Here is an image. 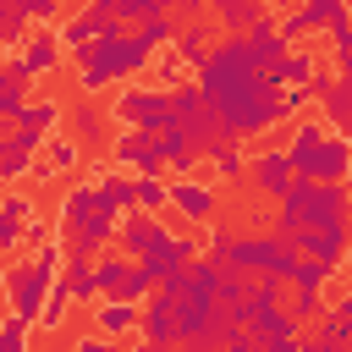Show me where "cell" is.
<instances>
[{"mask_svg":"<svg viewBox=\"0 0 352 352\" xmlns=\"http://www.w3.org/2000/svg\"><path fill=\"white\" fill-rule=\"evenodd\" d=\"M352 220V187L346 182H308L292 176V187L275 198V231L297 226H346Z\"/></svg>","mask_w":352,"mask_h":352,"instance_id":"1","label":"cell"},{"mask_svg":"<svg viewBox=\"0 0 352 352\" xmlns=\"http://www.w3.org/2000/svg\"><path fill=\"white\" fill-rule=\"evenodd\" d=\"M286 160L308 182H346L352 176V138L330 132L324 121H297L292 143H286Z\"/></svg>","mask_w":352,"mask_h":352,"instance_id":"2","label":"cell"},{"mask_svg":"<svg viewBox=\"0 0 352 352\" xmlns=\"http://www.w3.org/2000/svg\"><path fill=\"white\" fill-rule=\"evenodd\" d=\"M148 60H154V55L126 33V22H110V28L88 44V60L77 66V77H82L88 94H99V88H110V82H121V77H138Z\"/></svg>","mask_w":352,"mask_h":352,"instance_id":"3","label":"cell"},{"mask_svg":"<svg viewBox=\"0 0 352 352\" xmlns=\"http://www.w3.org/2000/svg\"><path fill=\"white\" fill-rule=\"evenodd\" d=\"M60 242L50 236L28 264H11L6 270V292H11V314L22 319V324H38V308H44V292H50V280L60 275Z\"/></svg>","mask_w":352,"mask_h":352,"instance_id":"4","label":"cell"},{"mask_svg":"<svg viewBox=\"0 0 352 352\" xmlns=\"http://www.w3.org/2000/svg\"><path fill=\"white\" fill-rule=\"evenodd\" d=\"M226 258L242 270V275H275V280H286L292 275V264H297V248H292V236L286 231H242V236H226Z\"/></svg>","mask_w":352,"mask_h":352,"instance_id":"5","label":"cell"},{"mask_svg":"<svg viewBox=\"0 0 352 352\" xmlns=\"http://www.w3.org/2000/svg\"><path fill=\"white\" fill-rule=\"evenodd\" d=\"M116 220H121V214L104 204V192H99L94 182H77V187L60 198V226H66V231H77V236H88L94 248H110Z\"/></svg>","mask_w":352,"mask_h":352,"instance_id":"6","label":"cell"},{"mask_svg":"<svg viewBox=\"0 0 352 352\" xmlns=\"http://www.w3.org/2000/svg\"><path fill=\"white\" fill-rule=\"evenodd\" d=\"M170 126H182L198 148H209V143H226L231 132H226V121H220V110L198 94V88H170Z\"/></svg>","mask_w":352,"mask_h":352,"instance_id":"7","label":"cell"},{"mask_svg":"<svg viewBox=\"0 0 352 352\" xmlns=\"http://www.w3.org/2000/svg\"><path fill=\"white\" fill-rule=\"evenodd\" d=\"M352 22V6L346 0H297L292 11H280V38L286 44H302L308 33H336V28H346Z\"/></svg>","mask_w":352,"mask_h":352,"instance_id":"8","label":"cell"},{"mask_svg":"<svg viewBox=\"0 0 352 352\" xmlns=\"http://www.w3.org/2000/svg\"><path fill=\"white\" fill-rule=\"evenodd\" d=\"M198 253H204V248H198V236H176V231H165V226H160V231H154V242H148V248H143V253H138L132 264H138V270H143V275H148V280L160 286V280H165L170 270L192 264Z\"/></svg>","mask_w":352,"mask_h":352,"instance_id":"9","label":"cell"},{"mask_svg":"<svg viewBox=\"0 0 352 352\" xmlns=\"http://www.w3.org/2000/svg\"><path fill=\"white\" fill-rule=\"evenodd\" d=\"M116 121L143 126V132L170 126V88H121L116 94Z\"/></svg>","mask_w":352,"mask_h":352,"instance_id":"10","label":"cell"},{"mask_svg":"<svg viewBox=\"0 0 352 352\" xmlns=\"http://www.w3.org/2000/svg\"><path fill=\"white\" fill-rule=\"evenodd\" d=\"M60 121H66V110H60L55 99H28V104L11 116V132H6V138H11L16 148L38 154V148L55 138V126H60Z\"/></svg>","mask_w":352,"mask_h":352,"instance_id":"11","label":"cell"},{"mask_svg":"<svg viewBox=\"0 0 352 352\" xmlns=\"http://www.w3.org/2000/svg\"><path fill=\"white\" fill-rule=\"evenodd\" d=\"M110 160L126 165V170H138V176H160V170H165V165H160V132H143V126L116 132V138H110Z\"/></svg>","mask_w":352,"mask_h":352,"instance_id":"12","label":"cell"},{"mask_svg":"<svg viewBox=\"0 0 352 352\" xmlns=\"http://www.w3.org/2000/svg\"><path fill=\"white\" fill-rule=\"evenodd\" d=\"M286 236H292L297 253H308V258H319V264H330V270L352 253V226H297V231H286Z\"/></svg>","mask_w":352,"mask_h":352,"instance_id":"13","label":"cell"},{"mask_svg":"<svg viewBox=\"0 0 352 352\" xmlns=\"http://www.w3.org/2000/svg\"><path fill=\"white\" fill-rule=\"evenodd\" d=\"M11 66H16L28 82H33V77H50V72L60 66V33H55L50 22H38V28L22 38V55H16Z\"/></svg>","mask_w":352,"mask_h":352,"instance_id":"14","label":"cell"},{"mask_svg":"<svg viewBox=\"0 0 352 352\" xmlns=\"http://www.w3.org/2000/svg\"><path fill=\"white\" fill-rule=\"evenodd\" d=\"M308 88H314V104L324 110V126L341 132V138H352V88L341 77H330V72H314Z\"/></svg>","mask_w":352,"mask_h":352,"instance_id":"15","label":"cell"},{"mask_svg":"<svg viewBox=\"0 0 352 352\" xmlns=\"http://www.w3.org/2000/svg\"><path fill=\"white\" fill-rule=\"evenodd\" d=\"M248 187L253 192H264V198H280L286 187H292V160H286V148H264V154H248Z\"/></svg>","mask_w":352,"mask_h":352,"instance_id":"16","label":"cell"},{"mask_svg":"<svg viewBox=\"0 0 352 352\" xmlns=\"http://www.w3.org/2000/svg\"><path fill=\"white\" fill-rule=\"evenodd\" d=\"M170 209H176L182 220H192V226H209V220H214V209H220V192H214L209 182L176 176V182H170Z\"/></svg>","mask_w":352,"mask_h":352,"instance_id":"17","label":"cell"},{"mask_svg":"<svg viewBox=\"0 0 352 352\" xmlns=\"http://www.w3.org/2000/svg\"><path fill=\"white\" fill-rule=\"evenodd\" d=\"M138 336L154 341V346H176V302L165 292H148L138 302Z\"/></svg>","mask_w":352,"mask_h":352,"instance_id":"18","label":"cell"},{"mask_svg":"<svg viewBox=\"0 0 352 352\" xmlns=\"http://www.w3.org/2000/svg\"><path fill=\"white\" fill-rule=\"evenodd\" d=\"M297 330H302V319H297L292 308H280V302H275V308H258L253 319H242V336H248L253 346H270V341H292Z\"/></svg>","mask_w":352,"mask_h":352,"instance_id":"19","label":"cell"},{"mask_svg":"<svg viewBox=\"0 0 352 352\" xmlns=\"http://www.w3.org/2000/svg\"><path fill=\"white\" fill-rule=\"evenodd\" d=\"M242 38H248V55H253V66H258L264 77H270V72H275V60H280V55L292 50V44L280 38V28H275V16H264V22H253V28L242 33Z\"/></svg>","mask_w":352,"mask_h":352,"instance_id":"20","label":"cell"},{"mask_svg":"<svg viewBox=\"0 0 352 352\" xmlns=\"http://www.w3.org/2000/svg\"><path fill=\"white\" fill-rule=\"evenodd\" d=\"M160 165H170L176 176H192L204 165V148L182 132V126H160Z\"/></svg>","mask_w":352,"mask_h":352,"instance_id":"21","label":"cell"},{"mask_svg":"<svg viewBox=\"0 0 352 352\" xmlns=\"http://www.w3.org/2000/svg\"><path fill=\"white\" fill-rule=\"evenodd\" d=\"M66 132H72L82 148H99V143H104V132H110V121H104V110H99V104L82 94V99L66 110Z\"/></svg>","mask_w":352,"mask_h":352,"instance_id":"22","label":"cell"},{"mask_svg":"<svg viewBox=\"0 0 352 352\" xmlns=\"http://www.w3.org/2000/svg\"><path fill=\"white\" fill-rule=\"evenodd\" d=\"M154 231H160V220H154L148 209H126V214L116 220V236H110V242H116L126 258H138V253L154 242Z\"/></svg>","mask_w":352,"mask_h":352,"instance_id":"23","label":"cell"},{"mask_svg":"<svg viewBox=\"0 0 352 352\" xmlns=\"http://www.w3.org/2000/svg\"><path fill=\"white\" fill-rule=\"evenodd\" d=\"M88 319H94V330H99V336H110V341H121V336H132V330H138V308H132V302H121V297H99V302L88 308Z\"/></svg>","mask_w":352,"mask_h":352,"instance_id":"24","label":"cell"},{"mask_svg":"<svg viewBox=\"0 0 352 352\" xmlns=\"http://www.w3.org/2000/svg\"><path fill=\"white\" fill-rule=\"evenodd\" d=\"M209 6H214V22H220V33H231V38H242L253 22L275 16V11H264V0H209Z\"/></svg>","mask_w":352,"mask_h":352,"instance_id":"25","label":"cell"},{"mask_svg":"<svg viewBox=\"0 0 352 352\" xmlns=\"http://www.w3.org/2000/svg\"><path fill=\"white\" fill-rule=\"evenodd\" d=\"M209 50H214V28H209V22H198V16H192V22H187V28H182V33H176V60H182V66H192V72H198V66H204V60H209Z\"/></svg>","mask_w":352,"mask_h":352,"instance_id":"26","label":"cell"},{"mask_svg":"<svg viewBox=\"0 0 352 352\" xmlns=\"http://www.w3.org/2000/svg\"><path fill=\"white\" fill-rule=\"evenodd\" d=\"M314 72H319V60H314L308 50H286V55L275 60L270 82H280V88H302V82H314Z\"/></svg>","mask_w":352,"mask_h":352,"instance_id":"27","label":"cell"},{"mask_svg":"<svg viewBox=\"0 0 352 352\" xmlns=\"http://www.w3.org/2000/svg\"><path fill=\"white\" fill-rule=\"evenodd\" d=\"M132 38H138L148 55H160L165 44H176V16H170V11H154V16H143V22L132 28Z\"/></svg>","mask_w":352,"mask_h":352,"instance_id":"28","label":"cell"},{"mask_svg":"<svg viewBox=\"0 0 352 352\" xmlns=\"http://www.w3.org/2000/svg\"><path fill=\"white\" fill-rule=\"evenodd\" d=\"M82 165V143L77 138H50V154H44V165H33V176H60V170H77Z\"/></svg>","mask_w":352,"mask_h":352,"instance_id":"29","label":"cell"},{"mask_svg":"<svg viewBox=\"0 0 352 352\" xmlns=\"http://www.w3.org/2000/svg\"><path fill=\"white\" fill-rule=\"evenodd\" d=\"M94 187L104 192V204H110L116 214L138 209V182H132V176H121V170H99V182H94Z\"/></svg>","mask_w":352,"mask_h":352,"instance_id":"30","label":"cell"},{"mask_svg":"<svg viewBox=\"0 0 352 352\" xmlns=\"http://www.w3.org/2000/svg\"><path fill=\"white\" fill-rule=\"evenodd\" d=\"M204 160H209V165H214V176H226V182H236V176L248 170V154H242V143H236V138L209 143V148H204Z\"/></svg>","mask_w":352,"mask_h":352,"instance_id":"31","label":"cell"},{"mask_svg":"<svg viewBox=\"0 0 352 352\" xmlns=\"http://www.w3.org/2000/svg\"><path fill=\"white\" fill-rule=\"evenodd\" d=\"M126 270H132L126 253H99V258H94V286H99V297H110V292L126 280Z\"/></svg>","mask_w":352,"mask_h":352,"instance_id":"32","label":"cell"},{"mask_svg":"<svg viewBox=\"0 0 352 352\" xmlns=\"http://www.w3.org/2000/svg\"><path fill=\"white\" fill-rule=\"evenodd\" d=\"M77 297H72V286H66V275H55L50 280V292H44V308H38V324L44 330H55L60 319H66V308H72Z\"/></svg>","mask_w":352,"mask_h":352,"instance_id":"33","label":"cell"},{"mask_svg":"<svg viewBox=\"0 0 352 352\" xmlns=\"http://www.w3.org/2000/svg\"><path fill=\"white\" fill-rule=\"evenodd\" d=\"M22 104H28V77L16 66H0V121H11Z\"/></svg>","mask_w":352,"mask_h":352,"instance_id":"34","label":"cell"},{"mask_svg":"<svg viewBox=\"0 0 352 352\" xmlns=\"http://www.w3.org/2000/svg\"><path fill=\"white\" fill-rule=\"evenodd\" d=\"M132 182H138V209H148V214L170 209V182H165V170H160V176H132Z\"/></svg>","mask_w":352,"mask_h":352,"instance_id":"35","label":"cell"},{"mask_svg":"<svg viewBox=\"0 0 352 352\" xmlns=\"http://www.w3.org/2000/svg\"><path fill=\"white\" fill-rule=\"evenodd\" d=\"M22 38H28L22 6H16V0H0V50H22Z\"/></svg>","mask_w":352,"mask_h":352,"instance_id":"36","label":"cell"},{"mask_svg":"<svg viewBox=\"0 0 352 352\" xmlns=\"http://www.w3.org/2000/svg\"><path fill=\"white\" fill-rule=\"evenodd\" d=\"M16 176H33V154L6 138V143H0V182H16Z\"/></svg>","mask_w":352,"mask_h":352,"instance_id":"37","label":"cell"},{"mask_svg":"<svg viewBox=\"0 0 352 352\" xmlns=\"http://www.w3.org/2000/svg\"><path fill=\"white\" fill-rule=\"evenodd\" d=\"M330 275H336L330 264H319V258H308V253H297V264H292V275H286V280H292V286H324Z\"/></svg>","mask_w":352,"mask_h":352,"instance_id":"38","label":"cell"},{"mask_svg":"<svg viewBox=\"0 0 352 352\" xmlns=\"http://www.w3.org/2000/svg\"><path fill=\"white\" fill-rule=\"evenodd\" d=\"M148 292H154V280H148V275H143V270L132 264V270H126V280H121V286H116L110 297H121V302H132V308H138V302H143Z\"/></svg>","mask_w":352,"mask_h":352,"instance_id":"39","label":"cell"},{"mask_svg":"<svg viewBox=\"0 0 352 352\" xmlns=\"http://www.w3.org/2000/svg\"><path fill=\"white\" fill-rule=\"evenodd\" d=\"M330 302H324V286H297V302H292V314L308 324V319H319Z\"/></svg>","mask_w":352,"mask_h":352,"instance_id":"40","label":"cell"},{"mask_svg":"<svg viewBox=\"0 0 352 352\" xmlns=\"http://www.w3.org/2000/svg\"><path fill=\"white\" fill-rule=\"evenodd\" d=\"M154 11H170V0H116V22H143V16H154Z\"/></svg>","mask_w":352,"mask_h":352,"instance_id":"41","label":"cell"},{"mask_svg":"<svg viewBox=\"0 0 352 352\" xmlns=\"http://www.w3.org/2000/svg\"><path fill=\"white\" fill-rule=\"evenodd\" d=\"M0 352H33V346H28V324H22L16 314L0 319Z\"/></svg>","mask_w":352,"mask_h":352,"instance_id":"42","label":"cell"},{"mask_svg":"<svg viewBox=\"0 0 352 352\" xmlns=\"http://www.w3.org/2000/svg\"><path fill=\"white\" fill-rule=\"evenodd\" d=\"M66 275V286H72V297L77 302H99V286H94V264L88 270H60Z\"/></svg>","mask_w":352,"mask_h":352,"instance_id":"43","label":"cell"},{"mask_svg":"<svg viewBox=\"0 0 352 352\" xmlns=\"http://www.w3.org/2000/svg\"><path fill=\"white\" fill-rule=\"evenodd\" d=\"M0 220H33V198L28 192H0Z\"/></svg>","mask_w":352,"mask_h":352,"instance_id":"44","label":"cell"},{"mask_svg":"<svg viewBox=\"0 0 352 352\" xmlns=\"http://www.w3.org/2000/svg\"><path fill=\"white\" fill-rule=\"evenodd\" d=\"M16 6L28 22H55V11H60V0H16Z\"/></svg>","mask_w":352,"mask_h":352,"instance_id":"45","label":"cell"},{"mask_svg":"<svg viewBox=\"0 0 352 352\" xmlns=\"http://www.w3.org/2000/svg\"><path fill=\"white\" fill-rule=\"evenodd\" d=\"M22 248V220H0V253H16Z\"/></svg>","mask_w":352,"mask_h":352,"instance_id":"46","label":"cell"},{"mask_svg":"<svg viewBox=\"0 0 352 352\" xmlns=\"http://www.w3.org/2000/svg\"><path fill=\"white\" fill-rule=\"evenodd\" d=\"M72 352H121V346H116L110 336H99V330H88V336H82V341H77Z\"/></svg>","mask_w":352,"mask_h":352,"instance_id":"47","label":"cell"},{"mask_svg":"<svg viewBox=\"0 0 352 352\" xmlns=\"http://www.w3.org/2000/svg\"><path fill=\"white\" fill-rule=\"evenodd\" d=\"M297 352H346V346H336L330 336H308V341H297Z\"/></svg>","mask_w":352,"mask_h":352,"instance_id":"48","label":"cell"},{"mask_svg":"<svg viewBox=\"0 0 352 352\" xmlns=\"http://www.w3.org/2000/svg\"><path fill=\"white\" fill-rule=\"evenodd\" d=\"M170 6H176V11H182V16H187V22H192V16H204V11H209V0H170Z\"/></svg>","mask_w":352,"mask_h":352,"instance_id":"49","label":"cell"},{"mask_svg":"<svg viewBox=\"0 0 352 352\" xmlns=\"http://www.w3.org/2000/svg\"><path fill=\"white\" fill-rule=\"evenodd\" d=\"M336 77L352 88V50H336Z\"/></svg>","mask_w":352,"mask_h":352,"instance_id":"50","label":"cell"},{"mask_svg":"<svg viewBox=\"0 0 352 352\" xmlns=\"http://www.w3.org/2000/svg\"><path fill=\"white\" fill-rule=\"evenodd\" d=\"M330 314H336V319H341V324H346V330H352V292H346V297H341V302H330Z\"/></svg>","mask_w":352,"mask_h":352,"instance_id":"51","label":"cell"},{"mask_svg":"<svg viewBox=\"0 0 352 352\" xmlns=\"http://www.w3.org/2000/svg\"><path fill=\"white\" fill-rule=\"evenodd\" d=\"M297 341H302V336H292V341H270V346H258V352H297Z\"/></svg>","mask_w":352,"mask_h":352,"instance_id":"52","label":"cell"},{"mask_svg":"<svg viewBox=\"0 0 352 352\" xmlns=\"http://www.w3.org/2000/svg\"><path fill=\"white\" fill-rule=\"evenodd\" d=\"M330 38H336V50H352V22H346V28H336Z\"/></svg>","mask_w":352,"mask_h":352,"instance_id":"53","label":"cell"},{"mask_svg":"<svg viewBox=\"0 0 352 352\" xmlns=\"http://www.w3.org/2000/svg\"><path fill=\"white\" fill-rule=\"evenodd\" d=\"M226 352H258V346H253V341H248V336H242V341H231V346H226Z\"/></svg>","mask_w":352,"mask_h":352,"instance_id":"54","label":"cell"},{"mask_svg":"<svg viewBox=\"0 0 352 352\" xmlns=\"http://www.w3.org/2000/svg\"><path fill=\"white\" fill-rule=\"evenodd\" d=\"M297 0H264V11H292Z\"/></svg>","mask_w":352,"mask_h":352,"instance_id":"55","label":"cell"},{"mask_svg":"<svg viewBox=\"0 0 352 352\" xmlns=\"http://www.w3.org/2000/svg\"><path fill=\"white\" fill-rule=\"evenodd\" d=\"M138 352H170V346H154V341H143V346H138Z\"/></svg>","mask_w":352,"mask_h":352,"instance_id":"56","label":"cell"},{"mask_svg":"<svg viewBox=\"0 0 352 352\" xmlns=\"http://www.w3.org/2000/svg\"><path fill=\"white\" fill-rule=\"evenodd\" d=\"M0 143H6V121H0Z\"/></svg>","mask_w":352,"mask_h":352,"instance_id":"57","label":"cell"},{"mask_svg":"<svg viewBox=\"0 0 352 352\" xmlns=\"http://www.w3.org/2000/svg\"><path fill=\"white\" fill-rule=\"evenodd\" d=\"M346 6H352V0H346Z\"/></svg>","mask_w":352,"mask_h":352,"instance_id":"58","label":"cell"}]
</instances>
